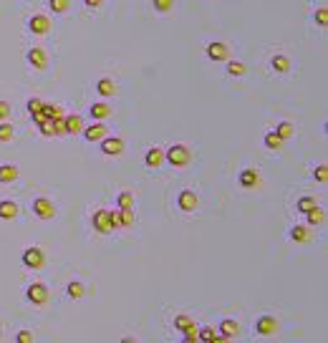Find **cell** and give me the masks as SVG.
<instances>
[{
    "label": "cell",
    "instance_id": "obj_3",
    "mask_svg": "<svg viewBox=\"0 0 328 343\" xmlns=\"http://www.w3.org/2000/svg\"><path fill=\"white\" fill-rule=\"evenodd\" d=\"M26 298H28V303L31 306H46L48 303V298H51V293H48V288L43 285V283H31L28 288H26Z\"/></svg>",
    "mask_w": 328,
    "mask_h": 343
},
{
    "label": "cell",
    "instance_id": "obj_7",
    "mask_svg": "<svg viewBox=\"0 0 328 343\" xmlns=\"http://www.w3.org/2000/svg\"><path fill=\"white\" fill-rule=\"evenodd\" d=\"M207 58L215 61V63H220V61H230V48H227V43H220V40H212L207 43Z\"/></svg>",
    "mask_w": 328,
    "mask_h": 343
},
{
    "label": "cell",
    "instance_id": "obj_1",
    "mask_svg": "<svg viewBox=\"0 0 328 343\" xmlns=\"http://www.w3.org/2000/svg\"><path fill=\"white\" fill-rule=\"evenodd\" d=\"M164 162H167L169 167L182 169V167H187V164L192 162V149H189L187 144H172L167 152H164Z\"/></svg>",
    "mask_w": 328,
    "mask_h": 343
},
{
    "label": "cell",
    "instance_id": "obj_8",
    "mask_svg": "<svg viewBox=\"0 0 328 343\" xmlns=\"http://www.w3.org/2000/svg\"><path fill=\"white\" fill-rule=\"evenodd\" d=\"M124 139L121 137H104L101 139V152L106 154V157H119V154H124Z\"/></svg>",
    "mask_w": 328,
    "mask_h": 343
},
{
    "label": "cell",
    "instance_id": "obj_18",
    "mask_svg": "<svg viewBox=\"0 0 328 343\" xmlns=\"http://www.w3.org/2000/svg\"><path fill=\"white\" fill-rule=\"evenodd\" d=\"M237 182H240V187L250 189V187H255L260 182V174L255 169H243V172H240V177H237Z\"/></svg>",
    "mask_w": 328,
    "mask_h": 343
},
{
    "label": "cell",
    "instance_id": "obj_35",
    "mask_svg": "<svg viewBox=\"0 0 328 343\" xmlns=\"http://www.w3.org/2000/svg\"><path fill=\"white\" fill-rule=\"evenodd\" d=\"M119 220H121V227L134 225V209H119Z\"/></svg>",
    "mask_w": 328,
    "mask_h": 343
},
{
    "label": "cell",
    "instance_id": "obj_21",
    "mask_svg": "<svg viewBox=\"0 0 328 343\" xmlns=\"http://www.w3.org/2000/svg\"><path fill=\"white\" fill-rule=\"evenodd\" d=\"M18 179V167L15 164H0V184H10Z\"/></svg>",
    "mask_w": 328,
    "mask_h": 343
},
{
    "label": "cell",
    "instance_id": "obj_16",
    "mask_svg": "<svg viewBox=\"0 0 328 343\" xmlns=\"http://www.w3.org/2000/svg\"><path fill=\"white\" fill-rule=\"evenodd\" d=\"M63 129H66V134H81L83 132V119L78 114H66L63 116Z\"/></svg>",
    "mask_w": 328,
    "mask_h": 343
},
{
    "label": "cell",
    "instance_id": "obj_46",
    "mask_svg": "<svg viewBox=\"0 0 328 343\" xmlns=\"http://www.w3.org/2000/svg\"><path fill=\"white\" fill-rule=\"evenodd\" d=\"M0 338H3V331H0Z\"/></svg>",
    "mask_w": 328,
    "mask_h": 343
},
{
    "label": "cell",
    "instance_id": "obj_42",
    "mask_svg": "<svg viewBox=\"0 0 328 343\" xmlns=\"http://www.w3.org/2000/svg\"><path fill=\"white\" fill-rule=\"evenodd\" d=\"M10 116V103L8 101H0V121Z\"/></svg>",
    "mask_w": 328,
    "mask_h": 343
},
{
    "label": "cell",
    "instance_id": "obj_12",
    "mask_svg": "<svg viewBox=\"0 0 328 343\" xmlns=\"http://www.w3.org/2000/svg\"><path fill=\"white\" fill-rule=\"evenodd\" d=\"M144 164H146L149 169H159V167L164 164V149H159V146H149V149H146V154H144Z\"/></svg>",
    "mask_w": 328,
    "mask_h": 343
},
{
    "label": "cell",
    "instance_id": "obj_9",
    "mask_svg": "<svg viewBox=\"0 0 328 343\" xmlns=\"http://www.w3.org/2000/svg\"><path fill=\"white\" fill-rule=\"evenodd\" d=\"M28 63H31V66H33V71H46L48 69V51L46 48H31L28 51Z\"/></svg>",
    "mask_w": 328,
    "mask_h": 343
},
{
    "label": "cell",
    "instance_id": "obj_34",
    "mask_svg": "<svg viewBox=\"0 0 328 343\" xmlns=\"http://www.w3.org/2000/svg\"><path fill=\"white\" fill-rule=\"evenodd\" d=\"M151 5H154L157 13H169L174 8V0H151Z\"/></svg>",
    "mask_w": 328,
    "mask_h": 343
},
{
    "label": "cell",
    "instance_id": "obj_24",
    "mask_svg": "<svg viewBox=\"0 0 328 343\" xmlns=\"http://www.w3.org/2000/svg\"><path fill=\"white\" fill-rule=\"evenodd\" d=\"M66 295H69L71 300H81V298L86 295V288H83V283H78V280L69 283V285H66Z\"/></svg>",
    "mask_w": 328,
    "mask_h": 343
},
{
    "label": "cell",
    "instance_id": "obj_40",
    "mask_svg": "<svg viewBox=\"0 0 328 343\" xmlns=\"http://www.w3.org/2000/svg\"><path fill=\"white\" fill-rule=\"evenodd\" d=\"M316 23L323 26V28L328 26V8H318V10H316Z\"/></svg>",
    "mask_w": 328,
    "mask_h": 343
},
{
    "label": "cell",
    "instance_id": "obj_37",
    "mask_svg": "<svg viewBox=\"0 0 328 343\" xmlns=\"http://www.w3.org/2000/svg\"><path fill=\"white\" fill-rule=\"evenodd\" d=\"M184 333V343H200V338H197V326L192 323L187 331H182Z\"/></svg>",
    "mask_w": 328,
    "mask_h": 343
},
{
    "label": "cell",
    "instance_id": "obj_36",
    "mask_svg": "<svg viewBox=\"0 0 328 343\" xmlns=\"http://www.w3.org/2000/svg\"><path fill=\"white\" fill-rule=\"evenodd\" d=\"M313 207H316V200H313V197H300V200H298V212H303V214L311 212Z\"/></svg>",
    "mask_w": 328,
    "mask_h": 343
},
{
    "label": "cell",
    "instance_id": "obj_39",
    "mask_svg": "<svg viewBox=\"0 0 328 343\" xmlns=\"http://www.w3.org/2000/svg\"><path fill=\"white\" fill-rule=\"evenodd\" d=\"M313 177H316L318 182H326V179H328V167H326V164H318V167L313 169Z\"/></svg>",
    "mask_w": 328,
    "mask_h": 343
},
{
    "label": "cell",
    "instance_id": "obj_13",
    "mask_svg": "<svg viewBox=\"0 0 328 343\" xmlns=\"http://www.w3.org/2000/svg\"><path fill=\"white\" fill-rule=\"evenodd\" d=\"M197 202H200V200H197V195H194L192 189H182L180 197H177V205H180L182 212H194L197 209Z\"/></svg>",
    "mask_w": 328,
    "mask_h": 343
},
{
    "label": "cell",
    "instance_id": "obj_2",
    "mask_svg": "<svg viewBox=\"0 0 328 343\" xmlns=\"http://www.w3.org/2000/svg\"><path fill=\"white\" fill-rule=\"evenodd\" d=\"M20 260H23V265H26L28 270H40L43 265H46V252H43V247L33 245V247H26V250H23Z\"/></svg>",
    "mask_w": 328,
    "mask_h": 343
},
{
    "label": "cell",
    "instance_id": "obj_4",
    "mask_svg": "<svg viewBox=\"0 0 328 343\" xmlns=\"http://www.w3.org/2000/svg\"><path fill=\"white\" fill-rule=\"evenodd\" d=\"M31 209H33V214H36L38 220H53V217H56V205H53L48 197H38V200H33Z\"/></svg>",
    "mask_w": 328,
    "mask_h": 343
},
{
    "label": "cell",
    "instance_id": "obj_44",
    "mask_svg": "<svg viewBox=\"0 0 328 343\" xmlns=\"http://www.w3.org/2000/svg\"><path fill=\"white\" fill-rule=\"evenodd\" d=\"M210 343H230V338H222V336H215Z\"/></svg>",
    "mask_w": 328,
    "mask_h": 343
},
{
    "label": "cell",
    "instance_id": "obj_6",
    "mask_svg": "<svg viewBox=\"0 0 328 343\" xmlns=\"http://www.w3.org/2000/svg\"><path fill=\"white\" fill-rule=\"evenodd\" d=\"M253 331L257 333V336H262V338H268V336H275L278 333V320L273 318V315H260L257 320H255V326H253Z\"/></svg>",
    "mask_w": 328,
    "mask_h": 343
},
{
    "label": "cell",
    "instance_id": "obj_17",
    "mask_svg": "<svg viewBox=\"0 0 328 343\" xmlns=\"http://www.w3.org/2000/svg\"><path fill=\"white\" fill-rule=\"evenodd\" d=\"M89 114H91L94 121H104L106 116H111V114H114V109H111V106H109L106 101H96V103H91Z\"/></svg>",
    "mask_w": 328,
    "mask_h": 343
},
{
    "label": "cell",
    "instance_id": "obj_28",
    "mask_svg": "<svg viewBox=\"0 0 328 343\" xmlns=\"http://www.w3.org/2000/svg\"><path fill=\"white\" fill-rule=\"evenodd\" d=\"M227 73L235 76V78H240V76L248 73V66H245V63H240V61H230L227 63Z\"/></svg>",
    "mask_w": 328,
    "mask_h": 343
},
{
    "label": "cell",
    "instance_id": "obj_45",
    "mask_svg": "<svg viewBox=\"0 0 328 343\" xmlns=\"http://www.w3.org/2000/svg\"><path fill=\"white\" fill-rule=\"evenodd\" d=\"M119 343H137V341H134V338H121Z\"/></svg>",
    "mask_w": 328,
    "mask_h": 343
},
{
    "label": "cell",
    "instance_id": "obj_20",
    "mask_svg": "<svg viewBox=\"0 0 328 343\" xmlns=\"http://www.w3.org/2000/svg\"><path fill=\"white\" fill-rule=\"evenodd\" d=\"M96 91H99V96L109 99V96L116 94V83H114L111 78H99V81H96Z\"/></svg>",
    "mask_w": 328,
    "mask_h": 343
},
{
    "label": "cell",
    "instance_id": "obj_27",
    "mask_svg": "<svg viewBox=\"0 0 328 343\" xmlns=\"http://www.w3.org/2000/svg\"><path fill=\"white\" fill-rule=\"evenodd\" d=\"M43 116H46V119H51V121H58V119H63L66 114L58 109V106H53V103H43Z\"/></svg>",
    "mask_w": 328,
    "mask_h": 343
},
{
    "label": "cell",
    "instance_id": "obj_33",
    "mask_svg": "<svg viewBox=\"0 0 328 343\" xmlns=\"http://www.w3.org/2000/svg\"><path fill=\"white\" fill-rule=\"evenodd\" d=\"M192 323H194V320H192L187 313H182V315H177V318H174V328H177V331H187Z\"/></svg>",
    "mask_w": 328,
    "mask_h": 343
},
{
    "label": "cell",
    "instance_id": "obj_5",
    "mask_svg": "<svg viewBox=\"0 0 328 343\" xmlns=\"http://www.w3.org/2000/svg\"><path fill=\"white\" fill-rule=\"evenodd\" d=\"M91 225L99 235H109V232H114L111 227V209H96L94 212V217H91Z\"/></svg>",
    "mask_w": 328,
    "mask_h": 343
},
{
    "label": "cell",
    "instance_id": "obj_23",
    "mask_svg": "<svg viewBox=\"0 0 328 343\" xmlns=\"http://www.w3.org/2000/svg\"><path fill=\"white\" fill-rule=\"evenodd\" d=\"M262 144H265V149H270V152H280L283 149V139L275 132H268L265 137H262Z\"/></svg>",
    "mask_w": 328,
    "mask_h": 343
},
{
    "label": "cell",
    "instance_id": "obj_32",
    "mask_svg": "<svg viewBox=\"0 0 328 343\" xmlns=\"http://www.w3.org/2000/svg\"><path fill=\"white\" fill-rule=\"evenodd\" d=\"M48 8L61 15V13H66V10L71 8V0H48Z\"/></svg>",
    "mask_w": 328,
    "mask_h": 343
},
{
    "label": "cell",
    "instance_id": "obj_19",
    "mask_svg": "<svg viewBox=\"0 0 328 343\" xmlns=\"http://www.w3.org/2000/svg\"><path fill=\"white\" fill-rule=\"evenodd\" d=\"M270 69H273L275 73H288V71H291V58L283 56V53L273 56V58H270Z\"/></svg>",
    "mask_w": 328,
    "mask_h": 343
},
{
    "label": "cell",
    "instance_id": "obj_38",
    "mask_svg": "<svg viewBox=\"0 0 328 343\" xmlns=\"http://www.w3.org/2000/svg\"><path fill=\"white\" fill-rule=\"evenodd\" d=\"M15 343H33V331H28V328L18 331V336H15Z\"/></svg>",
    "mask_w": 328,
    "mask_h": 343
},
{
    "label": "cell",
    "instance_id": "obj_26",
    "mask_svg": "<svg viewBox=\"0 0 328 343\" xmlns=\"http://www.w3.org/2000/svg\"><path fill=\"white\" fill-rule=\"evenodd\" d=\"M305 217H308V225L311 227H318V225H323V220H326V214H323V209L316 205L311 212H305Z\"/></svg>",
    "mask_w": 328,
    "mask_h": 343
},
{
    "label": "cell",
    "instance_id": "obj_31",
    "mask_svg": "<svg viewBox=\"0 0 328 343\" xmlns=\"http://www.w3.org/2000/svg\"><path fill=\"white\" fill-rule=\"evenodd\" d=\"M215 336H217V331H215L212 326H202V328H197V338H200L202 343H210Z\"/></svg>",
    "mask_w": 328,
    "mask_h": 343
},
{
    "label": "cell",
    "instance_id": "obj_43",
    "mask_svg": "<svg viewBox=\"0 0 328 343\" xmlns=\"http://www.w3.org/2000/svg\"><path fill=\"white\" fill-rule=\"evenodd\" d=\"M83 3H86V8H101L104 0H83Z\"/></svg>",
    "mask_w": 328,
    "mask_h": 343
},
{
    "label": "cell",
    "instance_id": "obj_11",
    "mask_svg": "<svg viewBox=\"0 0 328 343\" xmlns=\"http://www.w3.org/2000/svg\"><path fill=\"white\" fill-rule=\"evenodd\" d=\"M81 134H83L86 141H91V144H94V141H101L104 137H109V129H106L101 121H94L91 126H83V132H81Z\"/></svg>",
    "mask_w": 328,
    "mask_h": 343
},
{
    "label": "cell",
    "instance_id": "obj_10",
    "mask_svg": "<svg viewBox=\"0 0 328 343\" xmlns=\"http://www.w3.org/2000/svg\"><path fill=\"white\" fill-rule=\"evenodd\" d=\"M28 31L36 33V35H46V33L51 31V18H48V15H43V13L31 15V20H28Z\"/></svg>",
    "mask_w": 328,
    "mask_h": 343
},
{
    "label": "cell",
    "instance_id": "obj_41",
    "mask_svg": "<svg viewBox=\"0 0 328 343\" xmlns=\"http://www.w3.org/2000/svg\"><path fill=\"white\" fill-rule=\"evenodd\" d=\"M40 109H43V101H40V99H31V101H28V111H31V114H36V111H40Z\"/></svg>",
    "mask_w": 328,
    "mask_h": 343
},
{
    "label": "cell",
    "instance_id": "obj_14",
    "mask_svg": "<svg viewBox=\"0 0 328 343\" xmlns=\"http://www.w3.org/2000/svg\"><path fill=\"white\" fill-rule=\"evenodd\" d=\"M311 238H313V232H311L308 225H293V227H291V240H293V242L305 245V242H311Z\"/></svg>",
    "mask_w": 328,
    "mask_h": 343
},
{
    "label": "cell",
    "instance_id": "obj_15",
    "mask_svg": "<svg viewBox=\"0 0 328 343\" xmlns=\"http://www.w3.org/2000/svg\"><path fill=\"white\" fill-rule=\"evenodd\" d=\"M240 333V323L237 320H232V318H225V320H220V326H217V336H222V338H235Z\"/></svg>",
    "mask_w": 328,
    "mask_h": 343
},
{
    "label": "cell",
    "instance_id": "obj_22",
    "mask_svg": "<svg viewBox=\"0 0 328 343\" xmlns=\"http://www.w3.org/2000/svg\"><path fill=\"white\" fill-rule=\"evenodd\" d=\"M15 217H18V205L13 200L0 202V220H15Z\"/></svg>",
    "mask_w": 328,
    "mask_h": 343
},
{
    "label": "cell",
    "instance_id": "obj_25",
    "mask_svg": "<svg viewBox=\"0 0 328 343\" xmlns=\"http://www.w3.org/2000/svg\"><path fill=\"white\" fill-rule=\"evenodd\" d=\"M273 132H275V134H278V137H280L283 141H286V139H291V137L295 134V126H293L291 121H280V124H278V126L273 129Z\"/></svg>",
    "mask_w": 328,
    "mask_h": 343
},
{
    "label": "cell",
    "instance_id": "obj_30",
    "mask_svg": "<svg viewBox=\"0 0 328 343\" xmlns=\"http://www.w3.org/2000/svg\"><path fill=\"white\" fill-rule=\"evenodd\" d=\"M13 134H15L13 124H8V121H0V141H13Z\"/></svg>",
    "mask_w": 328,
    "mask_h": 343
},
{
    "label": "cell",
    "instance_id": "obj_29",
    "mask_svg": "<svg viewBox=\"0 0 328 343\" xmlns=\"http://www.w3.org/2000/svg\"><path fill=\"white\" fill-rule=\"evenodd\" d=\"M116 205H119V209H134V195L131 192H121Z\"/></svg>",
    "mask_w": 328,
    "mask_h": 343
}]
</instances>
